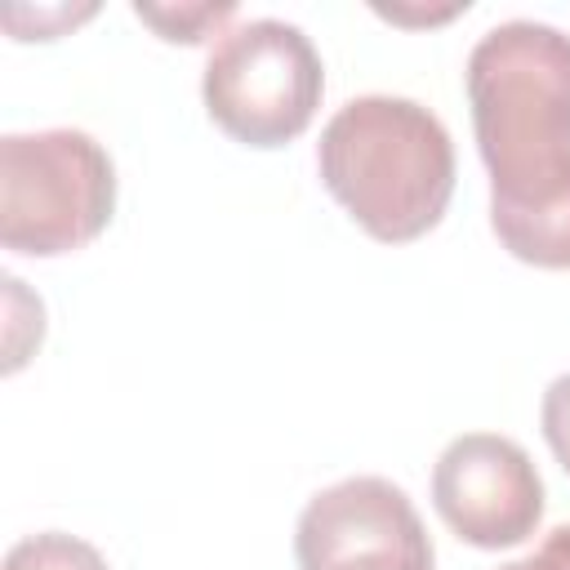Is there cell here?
Masks as SVG:
<instances>
[{"label": "cell", "mask_w": 570, "mask_h": 570, "mask_svg": "<svg viewBox=\"0 0 570 570\" xmlns=\"http://www.w3.org/2000/svg\"><path fill=\"white\" fill-rule=\"evenodd\" d=\"M468 107L490 174L499 245L548 272L570 267V36L512 18L468 53Z\"/></svg>", "instance_id": "6da1fadb"}, {"label": "cell", "mask_w": 570, "mask_h": 570, "mask_svg": "<svg viewBox=\"0 0 570 570\" xmlns=\"http://www.w3.org/2000/svg\"><path fill=\"white\" fill-rule=\"evenodd\" d=\"M316 169L325 191L387 245L432 232L454 196V142L441 116L414 98H347L321 129Z\"/></svg>", "instance_id": "7a4b0ae2"}, {"label": "cell", "mask_w": 570, "mask_h": 570, "mask_svg": "<svg viewBox=\"0 0 570 570\" xmlns=\"http://www.w3.org/2000/svg\"><path fill=\"white\" fill-rule=\"evenodd\" d=\"M116 214V165L85 129L0 138V245L58 258L89 245Z\"/></svg>", "instance_id": "3957f363"}, {"label": "cell", "mask_w": 570, "mask_h": 570, "mask_svg": "<svg viewBox=\"0 0 570 570\" xmlns=\"http://www.w3.org/2000/svg\"><path fill=\"white\" fill-rule=\"evenodd\" d=\"M325 94V67L303 27L285 18H249L209 49L200 98L209 120L245 147L294 142Z\"/></svg>", "instance_id": "277c9868"}, {"label": "cell", "mask_w": 570, "mask_h": 570, "mask_svg": "<svg viewBox=\"0 0 570 570\" xmlns=\"http://www.w3.org/2000/svg\"><path fill=\"white\" fill-rule=\"evenodd\" d=\"M298 570H432L436 552L410 494L387 476H343L294 525Z\"/></svg>", "instance_id": "5b68a950"}, {"label": "cell", "mask_w": 570, "mask_h": 570, "mask_svg": "<svg viewBox=\"0 0 570 570\" xmlns=\"http://www.w3.org/2000/svg\"><path fill=\"white\" fill-rule=\"evenodd\" d=\"M432 508L472 548H517L543 521V476L512 436L463 432L436 454Z\"/></svg>", "instance_id": "8992f818"}, {"label": "cell", "mask_w": 570, "mask_h": 570, "mask_svg": "<svg viewBox=\"0 0 570 570\" xmlns=\"http://www.w3.org/2000/svg\"><path fill=\"white\" fill-rule=\"evenodd\" d=\"M0 570H111L102 561V552L67 530H40V534H27L18 539L9 552H4V566Z\"/></svg>", "instance_id": "52a82bcc"}, {"label": "cell", "mask_w": 570, "mask_h": 570, "mask_svg": "<svg viewBox=\"0 0 570 570\" xmlns=\"http://www.w3.org/2000/svg\"><path fill=\"white\" fill-rule=\"evenodd\" d=\"M134 13L142 18V22H151L165 40H183V45H196V40H205L209 31H218L232 13H236V4L232 0H218V4H134Z\"/></svg>", "instance_id": "ba28073f"}, {"label": "cell", "mask_w": 570, "mask_h": 570, "mask_svg": "<svg viewBox=\"0 0 570 570\" xmlns=\"http://www.w3.org/2000/svg\"><path fill=\"white\" fill-rule=\"evenodd\" d=\"M539 428H543V441H548L552 459L570 472V374H557V379L543 387Z\"/></svg>", "instance_id": "9c48e42d"}, {"label": "cell", "mask_w": 570, "mask_h": 570, "mask_svg": "<svg viewBox=\"0 0 570 570\" xmlns=\"http://www.w3.org/2000/svg\"><path fill=\"white\" fill-rule=\"evenodd\" d=\"M525 570H570V521L543 534V543L525 557Z\"/></svg>", "instance_id": "30bf717a"}, {"label": "cell", "mask_w": 570, "mask_h": 570, "mask_svg": "<svg viewBox=\"0 0 570 570\" xmlns=\"http://www.w3.org/2000/svg\"><path fill=\"white\" fill-rule=\"evenodd\" d=\"M499 570H525V561H508V566H499Z\"/></svg>", "instance_id": "8fae6325"}]
</instances>
